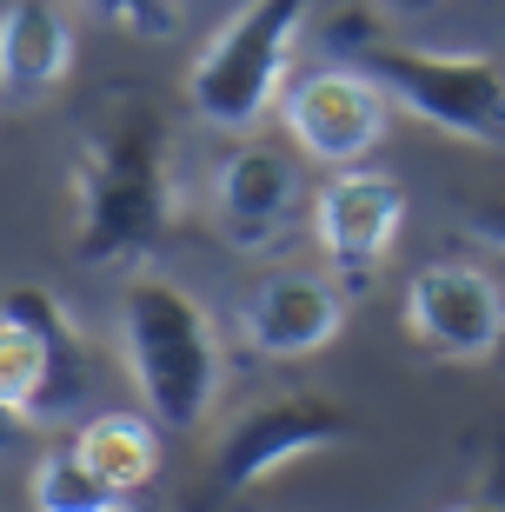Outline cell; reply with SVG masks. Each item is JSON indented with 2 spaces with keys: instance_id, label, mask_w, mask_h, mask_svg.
I'll return each instance as SVG.
<instances>
[{
  "instance_id": "3",
  "label": "cell",
  "mask_w": 505,
  "mask_h": 512,
  "mask_svg": "<svg viewBox=\"0 0 505 512\" xmlns=\"http://www.w3.org/2000/svg\"><path fill=\"white\" fill-rule=\"evenodd\" d=\"M313 0H246L187 67V107L220 133H246L273 100H286V54Z\"/></svg>"
},
{
  "instance_id": "19",
  "label": "cell",
  "mask_w": 505,
  "mask_h": 512,
  "mask_svg": "<svg viewBox=\"0 0 505 512\" xmlns=\"http://www.w3.org/2000/svg\"><path fill=\"white\" fill-rule=\"evenodd\" d=\"M452 512H505V506H499V499L486 493V499H472V506H452Z\"/></svg>"
},
{
  "instance_id": "1",
  "label": "cell",
  "mask_w": 505,
  "mask_h": 512,
  "mask_svg": "<svg viewBox=\"0 0 505 512\" xmlns=\"http://www.w3.org/2000/svg\"><path fill=\"white\" fill-rule=\"evenodd\" d=\"M74 247L94 266L140 260L173 227V167L167 120L147 100H120L74 153Z\"/></svg>"
},
{
  "instance_id": "17",
  "label": "cell",
  "mask_w": 505,
  "mask_h": 512,
  "mask_svg": "<svg viewBox=\"0 0 505 512\" xmlns=\"http://www.w3.org/2000/svg\"><path fill=\"white\" fill-rule=\"evenodd\" d=\"M439 0H379V14H393V20H426Z\"/></svg>"
},
{
  "instance_id": "10",
  "label": "cell",
  "mask_w": 505,
  "mask_h": 512,
  "mask_svg": "<svg viewBox=\"0 0 505 512\" xmlns=\"http://www.w3.org/2000/svg\"><path fill=\"white\" fill-rule=\"evenodd\" d=\"M300 213V173L280 147H233L213 173V220L240 253L273 247Z\"/></svg>"
},
{
  "instance_id": "4",
  "label": "cell",
  "mask_w": 505,
  "mask_h": 512,
  "mask_svg": "<svg viewBox=\"0 0 505 512\" xmlns=\"http://www.w3.org/2000/svg\"><path fill=\"white\" fill-rule=\"evenodd\" d=\"M339 34H353V60L426 127L452 133V140H479V147L505 140V67L492 54L399 47L366 27H339Z\"/></svg>"
},
{
  "instance_id": "2",
  "label": "cell",
  "mask_w": 505,
  "mask_h": 512,
  "mask_svg": "<svg viewBox=\"0 0 505 512\" xmlns=\"http://www.w3.org/2000/svg\"><path fill=\"white\" fill-rule=\"evenodd\" d=\"M120 340L133 386L167 433H193L220 393V340L213 313L167 273H133L120 286Z\"/></svg>"
},
{
  "instance_id": "5",
  "label": "cell",
  "mask_w": 505,
  "mask_h": 512,
  "mask_svg": "<svg viewBox=\"0 0 505 512\" xmlns=\"http://www.w3.org/2000/svg\"><path fill=\"white\" fill-rule=\"evenodd\" d=\"M87 340L47 286H7L0 300V399L14 419H60L80 399Z\"/></svg>"
},
{
  "instance_id": "16",
  "label": "cell",
  "mask_w": 505,
  "mask_h": 512,
  "mask_svg": "<svg viewBox=\"0 0 505 512\" xmlns=\"http://www.w3.org/2000/svg\"><path fill=\"white\" fill-rule=\"evenodd\" d=\"M466 220H472V233H486L492 247H505V187L479 193V200L466 207Z\"/></svg>"
},
{
  "instance_id": "6",
  "label": "cell",
  "mask_w": 505,
  "mask_h": 512,
  "mask_svg": "<svg viewBox=\"0 0 505 512\" xmlns=\"http://www.w3.org/2000/svg\"><path fill=\"white\" fill-rule=\"evenodd\" d=\"M353 439V413L333 406L319 393H286V399H260L246 406L233 426L213 446V486L220 493H246L260 486L266 473H280L306 453H326V446H346Z\"/></svg>"
},
{
  "instance_id": "12",
  "label": "cell",
  "mask_w": 505,
  "mask_h": 512,
  "mask_svg": "<svg viewBox=\"0 0 505 512\" xmlns=\"http://www.w3.org/2000/svg\"><path fill=\"white\" fill-rule=\"evenodd\" d=\"M74 67V20L54 0H7L0 14V80H7V107L54 94Z\"/></svg>"
},
{
  "instance_id": "7",
  "label": "cell",
  "mask_w": 505,
  "mask_h": 512,
  "mask_svg": "<svg viewBox=\"0 0 505 512\" xmlns=\"http://www.w3.org/2000/svg\"><path fill=\"white\" fill-rule=\"evenodd\" d=\"M386 100L393 94L366 67H319V74H300L286 87L280 114H286L293 147L313 167H353L386 133Z\"/></svg>"
},
{
  "instance_id": "13",
  "label": "cell",
  "mask_w": 505,
  "mask_h": 512,
  "mask_svg": "<svg viewBox=\"0 0 505 512\" xmlns=\"http://www.w3.org/2000/svg\"><path fill=\"white\" fill-rule=\"evenodd\" d=\"M74 446L127 506L147 493L153 473H160V419L153 413H94L74 433Z\"/></svg>"
},
{
  "instance_id": "11",
  "label": "cell",
  "mask_w": 505,
  "mask_h": 512,
  "mask_svg": "<svg viewBox=\"0 0 505 512\" xmlns=\"http://www.w3.org/2000/svg\"><path fill=\"white\" fill-rule=\"evenodd\" d=\"M346 300L333 280L319 273H273L266 286H253V300L240 306V340L266 360H306L319 346H333Z\"/></svg>"
},
{
  "instance_id": "14",
  "label": "cell",
  "mask_w": 505,
  "mask_h": 512,
  "mask_svg": "<svg viewBox=\"0 0 505 512\" xmlns=\"http://www.w3.org/2000/svg\"><path fill=\"white\" fill-rule=\"evenodd\" d=\"M27 499H34V512H120L127 506V499L80 459L74 439L54 446V453H40V466L27 473Z\"/></svg>"
},
{
  "instance_id": "9",
  "label": "cell",
  "mask_w": 505,
  "mask_h": 512,
  "mask_svg": "<svg viewBox=\"0 0 505 512\" xmlns=\"http://www.w3.org/2000/svg\"><path fill=\"white\" fill-rule=\"evenodd\" d=\"M406 326L446 360H486L505 340V293L472 260H426L406 280Z\"/></svg>"
},
{
  "instance_id": "8",
  "label": "cell",
  "mask_w": 505,
  "mask_h": 512,
  "mask_svg": "<svg viewBox=\"0 0 505 512\" xmlns=\"http://www.w3.org/2000/svg\"><path fill=\"white\" fill-rule=\"evenodd\" d=\"M399 220H406V187L379 167H339L313 200L319 247H326L333 273L353 286V293L373 286L379 260H386L393 240H399Z\"/></svg>"
},
{
  "instance_id": "15",
  "label": "cell",
  "mask_w": 505,
  "mask_h": 512,
  "mask_svg": "<svg viewBox=\"0 0 505 512\" xmlns=\"http://www.w3.org/2000/svg\"><path fill=\"white\" fill-rule=\"evenodd\" d=\"M80 7L113 20V27H127V34H140V40H167L173 27H180L173 0H80Z\"/></svg>"
},
{
  "instance_id": "18",
  "label": "cell",
  "mask_w": 505,
  "mask_h": 512,
  "mask_svg": "<svg viewBox=\"0 0 505 512\" xmlns=\"http://www.w3.org/2000/svg\"><path fill=\"white\" fill-rule=\"evenodd\" d=\"M486 493H492V499H499V506H505V453L492 459V473H486Z\"/></svg>"
}]
</instances>
